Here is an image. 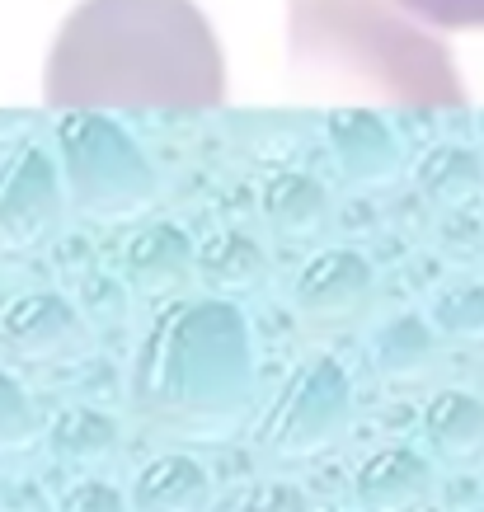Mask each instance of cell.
<instances>
[{"mask_svg":"<svg viewBox=\"0 0 484 512\" xmlns=\"http://www.w3.org/2000/svg\"><path fill=\"white\" fill-rule=\"evenodd\" d=\"M344 165L353 184H386L395 174V146L376 123H362L358 132L344 137Z\"/></svg>","mask_w":484,"mask_h":512,"instance_id":"cell-17","label":"cell"},{"mask_svg":"<svg viewBox=\"0 0 484 512\" xmlns=\"http://www.w3.org/2000/svg\"><path fill=\"white\" fill-rule=\"evenodd\" d=\"M47 447L66 470L94 475V470L113 466L123 437H118V423L109 414H99V409H62L47 428Z\"/></svg>","mask_w":484,"mask_h":512,"instance_id":"cell-13","label":"cell"},{"mask_svg":"<svg viewBox=\"0 0 484 512\" xmlns=\"http://www.w3.org/2000/svg\"><path fill=\"white\" fill-rule=\"evenodd\" d=\"M0 301H5V282H0Z\"/></svg>","mask_w":484,"mask_h":512,"instance_id":"cell-23","label":"cell"},{"mask_svg":"<svg viewBox=\"0 0 484 512\" xmlns=\"http://www.w3.org/2000/svg\"><path fill=\"white\" fill-rule=\"evenodd\" d=\"M62 226V188L43 156H19L0 174V254L43 249Z\"/></svg>","mask_w":484,"mask_h":512,"instance_id":"cell-6","label":"cell"},{"mask_svg":"<svg viewBox=\"0 0 484 512\" xmlns=\"http://www.w3.org/2000/svg\"><path fill=\"white\" fill-rule=\"evenodd\" d=\"M47 104H221L226 66L193 0H80L47 57Z\"/></svg>","mask_w":484,"mask_h":512,"instance_id":"cell-1","label":"cell"},{"mask_svg":"<svg viewBox=\"0 0 484 512\" xmlns=\"http://www.w3.org/2000/svg\"><path fill=\"white\" fill-rule=\"evenodd\" d=\"M193 273L212 287V296L235 301V296H250L268 282V249L245 231H221L198 249Z\"/></svg>","mask_w":484,"mask_h":512,"instance_id":"cell-12","label":"cell"},{"mask_svg":"<svg viewBox=\"0 0 484 512\" xmlns=\"http://www.w3.org/2000/svg\"><path fill=\"white\" fill-rule=\"evenodd\" d=\"M240 512H311V503H306V494H301L297 484L264 480V484H254V489H245Z\"/></svg>","mask_w":484,"mask_h":512,"instance_id":"cell-22","label":"cell"},{"mask_svg":"<svg viewBox=\"0 0 484 512\" xmlns=\"http://www.w3.org/2000/svg\"><path fill=\"white\" fill-rule=\"evenodd\" d=\"M395 5L438 29H484V0H395Z\"/></svg>","mask_w":484,"mask_h":512,"instance_id":"cell-20","label":"cell"},{"mask_svg":"<svg viewBox=\"0 0 484 512\" xmlns=\"http://www.w3.org/2000/svg\"><path fill=\"white\" fill-rule=\"evenodd\" d=\"M372 362L386 381H423L438 367V329L423 315H395L376 329Z\"/></svg>","mask_w":484,"mask_h":512,"instance_id":"cell-14","label":"cell"},{"mask_svg":"<svg viewBox=\"0 0 484 512\" xmlns=\"http://www.w3.org/2000/svg\"><path fill=\"white\" fill-rule=\"evenodd\" d=\"M254 339L226 296L179 301L156 315L132 362V409L184 442H226L250 419Z\"/></svg>","mask_w":484,"mask_h":512,"instance_id":"cell-2","label":"cell"},{"mask_svg":"<svg viewBox=\"0 0 484 512\" xmlns=\"http://www.w3.org/2000/svg\"><path fill=\"white\" fill-rule=\"evenodd\" d=\"M264 212L273 221V231L292 235V240H306V235L325 231L329 202L320 193V184L301 179V174H287V179H273L264 193Z\"/></svg>","mask_w":484,"mask_h":512,"instance_id":"cell-15","label":"cell"},{"mask_svg":"<svg viewBox=\"0 0 484 512\" xmlns=\"http://www.w3.org/2000/svg\"><path fill=\"white\" fill-rule=\"evenodd\" d=\"M57 512H132V503L104 480H80L62 494Z\"/></svg>","mask_w":484,"mask_h":512,"instance_id":"cell-21","label":"cell"},{"mask_svg":"<svg viewBox=\"0 0 484 512\" xmlns=\"http://www.w3.org/2000/svg\"><path fill=\"white\" fill-rule=\"evenodd\" d=\"M127 503H132V512H207L212 480H207V470L193 456L165 451L151 466H141Z\"/></svg>","mask_w":484,"mask_h":512,"instance_id":"cell-10","label":"cell"},{"mask_svg":"<svg viewBox=\"0 0 484 512\" xmlns=\"http://www.w3.org/2000/svg\"><path fill=\"white\" fill-rule=\"evenodd\" d=\"M433 466L409 447H381L353 475V498L362 512H419L433 498Z\"/></svg>","mask_w":484,"mask_h":512,"instance_id":"cell-8","label":"cell"},{"mask_svg":"<svg viewBox=\"0 0 484 512\" xmlns=\"http://www.w3.org/2000/svg\"><path fill=\"white\" fill-rule=\"evenodd\" d=\"M423 442L447 466H475L484 456V400L466 390H442L423 409Z\"/></svg>","mask_w":484,"mask_h":512,"instance_id":"cell-11","label":"cell"},{"mask_svg":"<svg viewBox=\"0 0 484 512\" xmlns=\"http://www.w3.org/2000/svg\"><path fill=\"white\" fill-rule=\"evenodd\" d=\"M353 423V381L334 357H306L254 423V447L273 461H311Z\"/></svg>","mask_w":484,"mask_h":512,"instance_id":"cell-3","label":"cell"},{"mask_svg":"<svg viewBox=\"0 0 484 512\" xmlns=\"http://www.w3.org/2000/svg\"><path fill=\"white\" fill-rule=\"evenodd\" d=\"M33 437H38V414L29 390L10 372H0V451H24Z\"/></svg>","mask_w":484,"mask_h":512,"instance_id":"cell-18","label":"cell"},{"mask_svg":"<svg viewBox=\"0 0 484 512\" xmlns=\"http://www.w3.org/2000/svg\"><path fill=\"white\" fill-rule=\"evenodd\" d=\"M423 188L438 202H447V207H461L480 188V165L466 156H433L428 170H423Z\"/></svg>","mask_w":484,"mask_h":512,"instance_id":"cell-19","label":"cell"},{"mask_svg":"<svg viewBox=\"0 0 484 512\" xmlns=\"http://www.w3.org/2000/svg\"><path fill=\"white\" fill-rule=\"evenodd\" d=\"M0 339L10 343L24 362H62V357L85 353L90 329L80 311L57 292L15 296L0 315Z\"/></svg>","mask_w":484,"mask_h":512,"instance_id":"cell-7","label":"cell"},{"mask_svg":"<svg viewBox=\"0 0 484 512\" xmlns=\"http://www.w3.org/2000/svg\"><path fill=\"white\" fill-rule=\"evenodd\" d=\"M433 329L447 334L456 343H484V287H447L433 296V311H428Z\"/></svg>","mask_w":484,"mask_h":512,"instance_id":"cell-16","label":"cell"},{"mask_svg":"<svg viewBox=\"0 0 484 512\" xmlns=\"http://www.w3.org/2000/svg\"><path fill=\"white\" fill-rule=\"evenodd\" d=\"M376 296V273L358 249H320L292 282V306L306 325H353Z\"/></svg>","mask_w":484,"mask_h":512,"instance_id":"cell-5","label":"cell"},{"mask_svg":"<svg viewBox=\"0 0 484 512\" xmlns=\"http://www.w3.org/2000/svg\"><path fill=\"white\" fill-rule=\"evenodd\" d=\"M66 146V184L85 217L127 221L151 207V170L109 123H76L62 137Z\"/></svg>","mask_w":484,"mask_h":512,"instance_id":"cell-4","label":"cell"},{"mask_svg":"<svg viewBox=\"0 0 484 512\" xmlns=\"http://www.w3.org/2000/svg\"><path fill=\"white\" fill-rule=\"evenodd\" d=\"M193 259L198 249L179 226H146L127 240L123 249V273L132 292L141 296H170L193 278Z\"/></svg>","mask_w":484,"mask_h":512,"instance_id":"cell-9","label":"cell"}]
</instances>
